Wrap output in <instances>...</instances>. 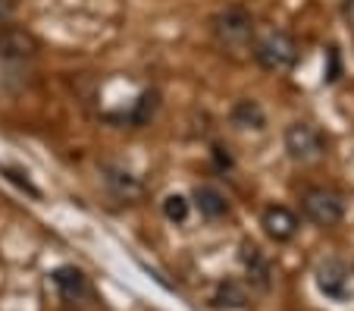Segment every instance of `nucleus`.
<instances>
[{"label": "nucleus", "instance_id": "9d476101", "mask_svg": "<svg viewBox=\"0 0 354 311\" xmlns=\"http://www.w3.org/2000/svg\"><path fill=\"white\" fill-rule=\"evenodd\" d=\"M229 120H232V126L241 129V132H261V129L267 126V114H263V107L257 101H251V98L235 101V107L229 110Z\"/></svg>", "mask_w": 354, "mask_h": 311}, {"label": "nucleus", "instance_id": "dca6fc26", "mask_svg": "<svg viewBox=\"0 0 354 311\" xmlns=\"http://www.w3.org/2000/svg\"><path fill=\"white\" fill-rule=\"evenodd\" d=\"M13 7H16L13 0H0V22H3V19H10V13H13Z\"/></svg>", "mask_w": 354, "mask_h": 311}, {"label": "nucleus", "instance_id": "39448f33", "mask_svg": "<svg viewBox=\"0 0 354 311\" xmlns=\"http://www.w3.org/2000/svg\"><path fill=\"white\" fill-rule=\"evenodd\" d=\"M286 151H288V157L298 163H314L326 154V139L320 136L317 126L298 120L286 129Z\"/></svg>", "mask_w": 354, "mask_h": 311}, {"label": "nucleus", "instance_id": "1a4fd4ad", "mask_svg": "<svg viewBox=\"0 0 354 311\" xmlns=\"http://www.w3.org/2000/svg\"><path fill=\"white\" fill-rule=\"evenodd\" d=\"M50 280H54L57 292H60L66 302H82V299L88 296V277L79 271V267H73V264L57 267V271L50 274Z\"/></svg>", "mask_w": 354, "mask_h": 311}, {"label": "nucleus", "instance_id": "f257e3e1", "mask_svg": "<svg viewBox=\"0 0 354 311\" xmlns=\"http://www.w3.org/2000/svg\"><path fill=\"white\" fill-rule=\"evenodd\" d=\"M38 57V41L22 28L0 32V95H13L26 85L28 66Z\"/></svg>", "mask_w": 354, "mask_h": 311}, {"label": "nucleus", "instance_id": "4468645a", "mask_svg": "<svg viewBox=\"0 0 354 311\" xmlns=\"http://www.w3.org/2000/svg\"><path fill=\"white\" fill-rule=\"evenodd\" d=\"M188 198L185 195H167L163 198V217H167L169 224H185L188 220Z\"/></svg>", "mask_w": 354, "mask_h": 311}, {"label": "nucleus", "instance_id": "2eb2a0df", "mask_svg": "<svg viewBox=\"0 0 354 311\" xmlns=\"http://www.w3.org/2000/svg\"><path fill=\"white\" fill-rule=\"evenodd\" d=\"M0 173L7 176L10 183H16V186H19V189H22V192H28V195H32V198H41L38 186H35V183H32V179H28V176H26V173H22V170H13V167H7V163H0Z\"/></svg>", "mask_w": 354, "mask_h": 311}, {"label": "nucleus", "instance_id": "20e7f679", "mask_svg": "<svg viewBox=\"0 0 354 311\" xmlns=\"http://www.w3.org/2000/svg\"><path fill=\"white\" fill-rule=\"evenodd\" d=\"M301 211L314 226H335L345 217V198L326 186H314L301 195Z\"/></svg>", "mask_w": 354, "mask_h": 311}, {"label": "nucleus", "instance_id": "f03ea898", "mask_svg": "<svg viewBox=\"0 0 354 311\" xmlns=\"http://www.w3.org/2000/svg\"><path fill=\"white\" fill-rule=\"evenodd\" d=\"M210 28H214V38L220 41V48L232 51V54L248 51L254 44V19H251V13L241 7L220 10V13L210 19Z\"/></svg>", "mask_w": 354, "mask_h": 311}, {"label": "nucleus", "instance_id": "6e6552de", "mask_svg": "<svg viewBox=\"0 0 354 311\" xmlns=\"http://www.w3.org/2000/svg\"><path fill=\"white\" fill-rule=\"evenodd\" d=\"M100 173H104V186L110 189V195L120 198V202H135V198L145 195L141 179H138V176H132L129 170L113 167V163H104V167H100Z\"/></svg>", "mask_w": 354, "mask_h": 311}, {"label": "nucleus", "instance_id": "ddd939ff", "mask_svg": "<svg viewBox=\"0 0 354 311\" xmlns=\"http://www.w3.org/2000/svg\"><path fill=\"white\" fill-rule=\"evenodd\" d=\"M241 264H245L248 277L254 280L257 286H267L270 283V264H267V258L261 255V249H257V245H251V242L241 245Z\"/></svg>", "mask_w": 354, "mask_h": 311}, {"label": "nucleus", "instance_id": "9b49d317", "mask_svg": "<svg viewBox=\"0 0 354 311\" xmlns=\"http://www.w3.org/2000/svg\"><path fill=\"white\" fill-rule=\"evenodd\" d=\"M194 208L201 211V217H207V220H223L229 214V202L220 189L214 186H198L194 189Z\"/></svg>", "mask_w": 354, "mask_h": 311}, {"label": "nucleus", "instance_id": "0eeeda50", "mask_svg": "<svg viewBox=\"0 0 354 311\" xmlns=\"http://www.w3.org/2000/svg\"><path fill=\"white\" fill-rule=\"evenodd\" d=\"M261 226L273 242H288V239H295L301 224H298V214H295V211L282 208V204H270L261 217Z\"/></svg>", "mask_w": 354, "mask_h": 311}, {"label": "nucleus", "instance_id": "423d86ee", "mask_svg": "<svg viewBox=\"0 0 354 311\" xmlns=\"http://www.w3.org/2000/svg\"><path fill=\"white\" fill-rule=\"evenodd\" d=\"M314 283H317V290L326 299H333V302H345V299L354 296L351 267H348L345 261H335V258H326V261L317 264Z\"/></svg>", "mask_w": 354, "mask_h": 311}, {"label": "nucleus", "instance_id": "f8f14e48", "mask_svg": "<svg viewBox=\"0 0 354 311\" xmlns=\"http://www.w3.org/2000/svg\"><path fill=\"white\" fill-rule=\"evenodd\" d=\"M210 302H214V308H245L248 290H245V283H239V280H223V283H216Z\"/></svg>", "mask_w": 354, "mask_h": 311}, {"label": "nucleus", "instance_id": "7ed1b4c3", "mask_svg": "<svg viewBox=\"0 0 354 311\" xmlns=\"http://www.w3.org/2000/svg\"><path fill=\"white\" fill-rule=\"evenodd\" d=\"M254 60L261 63L267 73H286L298 60V44L288 32L282 28H270L254 41Z\"/></svg>", "mask_w": 354, "mask_h": 311}]
</instances>
